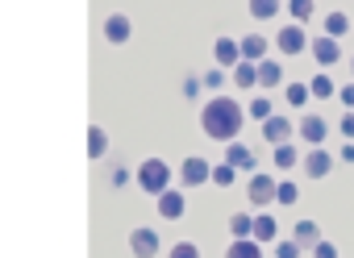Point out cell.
Wrapping results in <instances>:
<instances>
[{"label":"cell","mask_w":354,"mask_h":258,"mask_svg":"<svg viewBox=\"0 0 354 258\" xmlns=\"http://www.w3.org/2000/svg\"><path fill=\"white\" fill-rule=\"evenodd\" d=\"M242 121H246V113H242V104H238L234 96H213V100L205 104V113H201V129H205L213 142H238Z\"/></svg>","instance_id":"6da1fadb"},{"label":"cell","mask_w":354,"mask_h":258,"mask_svg":"<svg viewBox=\"0 0 354 258\" xmlns=\"http://www.w3.org/2000/svg\"><path fill=\"white\" fill-rule=\"evenodd\" d=\"M221 84V71H205V88H217Z\"/></svg>","instance_id":"8d00e7d4"},{"label":"cell","mask_w":354,"mask_h":258,"mask_svg":"<svg viewBox=\"0 0 354 258\" xmlns=\"http://www.w3.org/2000/svg\"><path fill=\"white\" fill-rule=\"evenodd\" d=\"M296 163H300V150H296L292 142H283V146H275V167H279V171H292Z\"/></svg>","instance_id":"7402d4cb"},{"label":"cell","mask_w":354,"mask_h":258,"mask_svg":"<svg viewBox=\"0 0 354 258\" xmlns=\"http://www.w3.org/2000/svg\"><path fill=\"white\" fill-rule=\"evenodd\" d=\"M104 154H109V133L100 125H92L88 129V158H104Z\"/></svg>","instance_id":"ffe728a7"},{"label":"cell","mask_w":354,"mask_h":258,"mask_svg":"<svg viewBox=\"0 0 354 258\" xmlns=\"http://www.w3.org/2000/svg\"><path fill=\"white\" fill-rule=\"evenodd\" d=\"M308 50H313V59H317L321 67H333V63L342 59V46H337V38H329V34H325V38H317Z\"/></svg>","instance_id":"30bf717a"},{"label":"cell","mask_w":354,"mask_h":258,"mask_svg":"<svg viewBox=\"0 0 354 258\" xmlns=\"http://www.w3.org/2000/svg\"><path fill=\"white\" fill-rule=\"evenodd\" d=\"M263 138H267L271 146H283V142L292 138V121H283V117H267V121H263Z\"/></svg>","instance_id":"5bb4252c"},{"label":"cell","mask_w":354,"mask_h":258,"mask_svg":"<svg viewBox=\"0 0 354 258\" xmlns=\"http://www.w3.org/2000/svg\"><path fill=\"white\" fill-rule=\"evenodd\" d=\"M300 254H304V250H300L296 241H279V246H275V258H300Z\"/></svg>","instance_id":"d6a6232c"},{"label":"cell","mask_w":354,"mask_h":258,"mask_svg":"<svg viewBox=\"0 0 354 258\" xmlns=\"http://www.w3.org/2000/svg\"><path fill=\"white\" fill-rule=\"evenodd\" d=\"M209 175H213V167L205 158H184V167H180L184 187H201V183H209Z\"/></svg>","instance_id":"9c48e42d"},{"label":"cell","mask_w":354,"mask_h":258,"mask_svg":"<svg viewBox=\"0 0 354 258\" xmlns=\"http://www.w3.org/2000/svg\"><path fill=\"white\" fill-rule=\"evenodd\" d=\"M246 113H250V117H254V121H267V117H271V100H267V96H254V100H250V109H246Z\"/></svg>","instance_id":"f546056e"},{"label":"cell","mask_w":354,"mask_h":258,"mask_svg":"<svg viewBox=\"0 0 354 258\" xmlns=\"http://www.w3.org/2000/svg\"><path fill=\"white\" fill-rule=\"evenodd\" d=\"M296 196H300L296 183H279V187H275V200H279V204H296Z\"/></svg>","instance_id":"1f68e13d"},{"label":"cell","mask_w":354,"mask_h":258,"mask_svg":"<svg viewBox=\"0 0 354 258\" xmlns=\"http://www.w3.org/2000/svg\"><path fill=\"white\" fill-rule=\"evenodd\" d=\"M104 38H109L113 46H125V42L133 38V21H129L125 13H109V17H104Z\"/></svg>","instance_id":"277c9868"},{"label":"cell","mask_w":354,"mask_h":258,"mask_svg":"<svg viewBox=\"0 0 354 258\" xmlns=\"http://www.w3.org/2000/svg\"><path fill=\"white\" fill-rule=\"evenodd\" d=\"M184 208H188V204H184V196H180V192H171V187H167V192H158V212H162L167 221H180V216H184Z\"/></svg>","instance_id":"4fadbf2b"},{"label":"cell","mask_w":354,"mask_h":258,"mask_svg":"<svg viewBox=\"0 0 354 258\" xmlns=\"http://www.w3.org/2000/svg\"><path fill=\"white\" fill-rule=\"evenodd\" d=\"M250 229H254V216L250 212H234L230 216V233L234 237H250Z\"/></svg>","instance_id":"d4e9b609"},{"label":"cell","mask_w":354,"mask_h":258,"mask_svg":"<svg viewBox=\"0 0 354 258\" xmlns=\"http://www.w3.org/2000/svg\"><path fill=\"white\" fill-rule=\"evenodd\" d=\"M279 55H304L308 50V38H304V26H283L279 38H275Z\"/></svg>","instance_id":"5b68a950"},{"label":"cell","mask_w":354,"mask_h":258,"mask_svg":"<svg viewBox=\"0 0 354 258\" xmlns=\"http://www.w3.org/2000/svg\"><path fill=\"white\" fill-rule=\"evenodd\" d=\"M238 46H242V59H250V63H263L267 59V38L263 34H246Z\"/></svg>","instance_id":"2e32d148"},{"label":"cell","mask_w":354,"mask_h":258,"mask_svg":"<svg viewBox=\"0 0 354 258\" xmlns=\"http://www.w3.org/2000/svg\"><path fill=\"white\" fill-rule=\"evenodd\" d=\"M275 187H279V183H275L271 175H259V171H254L250 183H246V200H250L254 208H267V204L275 200Z\"/></svg>","instance_id":"3957f363"},{"label":"cell","mask_w":354,"mask_h":258,"mask_svg":"<svg viewBox=\"0 0 354 258\" xmlns=\"http://www.w3.org/2000/svg\"><path fill=\"white\" fill-rule=\"evenodd\" d=\"M167 258H201V246L196 241H180V246H171Z\"/></svg>","instance_id":"4dcf8cb0"},{"label":"cell","mask_w":354,"mask_h":258,"mask_svg":"<svg viewBox=\"0 0 354 258\" xmlns=\"http://www.w3.org/2000/svg\"><path fill=\"white\" fill-rule=\"evenodd\" d=\"M342 163H354V146H342Z\"/></svg>","instance_id":"74e56055"},{"label":"cell","mask_w":354,"mask_h":258,"mask_svg":"<svg viewBox=\"0 0 354 258\" xmlns=\"http://www.w3.org/2000/svg\"><path fill=\"white\" fill-rule=\"evenodd\" d=\"M325 133H329V125H325L321 117H300V138H304L308 146H321Z\"/></svg>","instance_id":"9a60e30c"},{"label":"cell","mask_w":354,"mask_h":258,"mask_svg":"<svg viewBox=\"0 0 354 258\" xmlns=\"http://www.w3.org/2000/svg\"><path fill=\"white\" fill-rule=\"evenodd\" d=\"M337 129H342V133H346V138H354V113H346V117H342V125H337Z\"/></svg>","instance_id":"d590c367"},{"label":"cell","mask_w":354,"mask_h":258,"mask_svg":"<svg viewBox=\"0 0 354 258\" xmlns=\"http://www.w3.org/2000/svg\"><path fill=\"white\" fill-rule=\"evenodd\" d=\"M234 84H238L242 92H250V88L259 84V63H238V67H234Z\"/></svg>","instance_id":"d6986e66"},{"label":"cell","mask_w":354,"mask_h":258,"mask_svg":"<svg viewBox=\"0 0 354 258\" xmlns=\"http://www.w3.org/2000/svg\"><path fill=\"white\" fill-rule=\"evenodd\" d=\"M279 13V0H250V17L254 21H271Z\"/></svg>","instance_id":"603a6c76"},{"label":"cell","mask_w":354,"mask_h":258,"mask_svg":"<svg viewBox=\"0 0 354 258\" xmlns=\"http://www.w3.org/2000/svg\"><path fill=\"white\" fill-rule=\"evenodd\" d=\"M308 92H313L317 100H333V80H329V75H317V80L308 84Z\"/></svg>","instance_id":"4316f807"},{"label":"cell","mask_w":354,"mask_h":258,"mask_svg":"<svg viewBox=\"0 0 354 258\" xmlns=\"http://www.w3.org/2000/svg\"><path fill=\"white\" fill-rule=\"evenodd\" d=\"M288 13L296 17V26H304L313 17V0H288Z\"/></svg>","instance_id":"83f0119b"},{"label":"cell","mask_w":354,"mask_h":258,"mask_svg":"<svg viewBox=\"0 0 354 258\" xmlns=\"http://www.w3.org/2000/svg\"><path fill=\"white\" fill-rule=\"evenodd\" d=\"M213 59H217V67L234 71V67L242 63V46H238L234 38H217V42H213Z\"/></svg>","instance_id":"ba28073f"},{"label":"cell","mask_w":354,"mask_h":258,"mask_svg":"<svg viewBox=\"0 0 354 258\" xmlns=\"http://www.w3.org/2000/svg\"><path fill=\"white\" fill-rule=\"evenodd\" d=\"M313 258H337V246L333 241H317L313 246Z\"/></svg>","instance_id":"836d02e7"},{"label":"cell","mask_w":354,"mask_h":258,"mask_svg":"<svg viewBox=\"0 0 354 258\" xmlns=\"http://www.w3.org/2000/svg\"><path fill=\"white\" fill-rule=\"evenodd\" d=\"M325 34H329V38L350 34V17H346V13H329V17H325Z\"/></svg>","instance_id":"cb8c5ba5"},{"label":"cell","mask_w":354,"mask_h":258,"mask_svg":"<svg viewBox=\"0 0 354 258\" xmlns=\"http://www.w3.org/2000/svg\"><path fill=\"white\" fill-rule=\"evenodd\" d=\"M350 63H354V59H350Z\"/></svg>","instance_id":"f35d334b"},{"label":"cell","mask_w":354,"mask_h":258,"mask_svg":"<svg viewBox=\"0 0 354 258\" xmlns=\"http://www.w3.org/2000/svg\"><path fill=\"white\" fill-rule=\"evenodd\" d=\"M138 187L150 192V196L167 192V187H171V167H167L162 158H146V163L138 167Z\"/></svg>","instance_id":"7a4b0ae2"},{"label":"cell","mask_w":354,"mask_h":258,"mask_svg":"<svg viewBox=\"0 0 354 258\" xmlns=\"http://www.w3.org/2000/svg\"><path fill=\"white\" fill-rule=\"evenodd\" d=\"M292 241H296L300 250H313V246L321 241V225H317V221H308V216H304V221H296V229H292Z\"/></svg>","instance_id":"7c38bea8"},{"label":"cell","mask_w":354,"mask_h":258,"mask_svg":"<svg viewBox=\"0 0 354 258\" xmlns=\"http://www.w3.org/2000/svg\"><path fill=\"white\" fill-rule=\"evenodd\" d=\"M308 100H313L308 84H288V104H292V109H304Z\"/></svg>","instance_id":"484cf974"},{"label":"cell","mask_w":354,"mask_h":258,"mask_svg":"<svg viewBox=\"0 0 354 258\" xmlns=\"http://www.w3.org/2000/svg\"><path fill=\"white\" fill-rule=\"evenodd\" d=\"M275 233H279V225H275V216H254V229H250V237L263 246V241H275Z\"/></svg>","instance_id":"44dd1931"},{"label":"cell","mask_w":354,"mask_h":258,"mask_svg":"<svg viewBox=\"0 0 354 258\" xmlns=\"http://www.w3.org/2000/svg\"><path fill=\"white\" fill-rule=\"evenodd\" d=\"M209 179H213V183H217V187H230V183H234V179H238V171H234V167H230V163H221V167H213V175H209Z\"/></svg>","instance_id":"f1b7e54d"},{"label":"cell","mask_w":354,"mask_h":258,"mask_svg":"<svg viewBox=\"0 0 354 258\" xmlns=\"http://www.w3.org/2000/svg\"><path fill=\"white\" fill-rule=\"evenodd\" d=\"M279 84H283V67L263 59V63H259V88H263V92H271V88H279Z\"/></svg>","instance_id":"e0dca14e"},{"label":"cell","mask_w":354,"mask_h":258,"mask_svg":"<svg viewBox=\"0 0 354 258\" xmlns=\"http://www.w3.org/2000/svg\"><path fill=\"white\" fill-rule=\"evenodd\" d=\"M225 163H230L234 171H254V154H250V146H242V142H225Z\"/></svg>","instance_id":"8fae6325"},{"label":"cell","mask_w":354,"mask_h":258,"mask_svg":"<svg viewBox=\"0 0 354 258\" xmlns=\"http://www.w3.org/2000/svg\"><path fill=\"white\" fill-rule=\"evenodd\" d=\"M337 100H342V104H346V109H354V84H346V88H342V92H337Z\"/></svg>","instance_id":"e575fe53"},{"label":"cell","mask_w":354,"mask_h":258,"mask_svg":"<svg viewBox=\"0 0 354 258\" xmlns=\"http://www.w3.org/2000/svg\"><path fill=\"white\" fill-rule=\"evenodd\" d=\"M225 258H263V246L254 237H234V246L225 250Z\"/></svg>","instance_id":"ac0fdd59"},{"label":"cell","mask_w":354,"mask_h":258,"mask_svg":"<svg viewBox=\"0 0 354 258\" xmlns=\"http://www.w3.org/2000/svg\"><path fill=\"white\" fill-rule=\"evenodd\" d=\"M300 163H304V175H308V179H325V175L333 171V154H329V150H321V146H313Z\"/></svg>","instance_id":"8992f818"},{"label":"cell","mask_w":354,"mask_h":258,"mask_svg":"<svg viewBox=\"0 0 354 258\" xmlns=\"http://www.w3.org/2000/svg\"><path fill=\"white\" fill-rule=\"evenodd\" d=\"M129 250H133L138 258H154V254H158V233H154L150 225H138V229L129 233Z\"/></svg>","instance_id":"52a82bcc"}]
</instances>
